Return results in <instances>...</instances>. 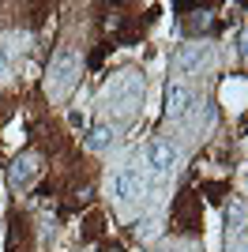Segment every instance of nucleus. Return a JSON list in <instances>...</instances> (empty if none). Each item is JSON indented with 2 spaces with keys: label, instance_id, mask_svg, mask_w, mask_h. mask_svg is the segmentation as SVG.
<instances>
[{
  "label": "nucleus",
  "instance_id": "f257e3e1",
  "mask_svg": "<svg viewBox=\"0 0 248 252\" xmlns=\"http://www.w3.org/2000/svg\"><path fill=\"white\" fill-rule=\"evenodd\" d=\"M75 83H79V57H75L72 49H61L53 57V64H49L45 87H49L53 98H68V91H72Z\"/></svg>",
  "mask_w": 248,
  "mask_h": 252
},
{
  "label": "nucleus",
  "instance_id": "f03ea898",
  "mask_svg": "<svg viewBox=\"0 0 248 252\" xmlns=\"http://www.w3.org/2000/svg\"><path fill=\"white\" fill-rule=\"evenodd\" d=\"M139 91H143V75L139 72H121L113 83L105 87V102H124V109H135Z\"/></svg>",
  "mask_w": 248,
  "mask_h": 252
},
{
  "label": "nucleus",
  "instance_id": "7ed1b4c3",
  "mask_svg": "<svg viewBox=\"0 0 248 252\" xmlns=\"http://www.w3.org/2000/svg\"><path fill=\"white\" fill-rule=\"evenodd\" d=\"M143 162L155 177H165V173H173V166H177V147L169 139H151L147 151H143Z\"/></svg>",
  "mask_w": 248,
  "mask_h": 252
},
{
  "label": "nucleus",
  "instance_id": "20e7f679",
  "mask_svg": "<svg viewBox=\"0 0 248 252\" xmlns=\"http://www.w3.org/2000/svg\"><path fill=\"white\" fill-rule=\"evenodd\" d=\"M139 189H143L139 169L124 166V169H113V173H109V196H113V200H135Z\"/></svg>",
  "mask_w": 248,
  "mask_h": 252
},
{
  "label": "nucleus",
  "instance_id": "39448f33",
  "mask_svg": "<svg viewBox=\"0 0 248 252\" xmlns=\"http://www.w3.org/2000/svg\"><path fill=\"white\" fill-rule=\"evenodd\" d=\"M38 173H41V158H38V155H23V158H15V162H11L8 185H11V189H27Z\"/></svg>",
  "mask_w": 248,
  "mask_h": 252
},
{
  "label": "nucleus",
  "instance_id": "423d86ee",
  "mask_svg": "<svg viewBox=\"0 0 248 252\" xmlns=\"http://www.w3.org/2000/svg\"><path fill=\"white\" fill-rule=\"evenodd\" d=\"M192 105H196V102H192V91H188L181 79L169 83V91H165V109H169V117H185Z\"/></svg>",
  "mask_w": 248,
  "mask_h": 252
},
{
  "label": "nucleus",
  "instance_id": "0eeeda50",
  "mask_svg": "<svg viewBox=\"0 0 248 252\" xmlns=\"http://www.w3.org/2000/svg\"><path fill=\"white\" fill-rule=\"evenodd\" d=\"M203 61H207V45H185V49L173 57V68L181 75H188V72H196Z\"/></svg>",
  "mask_w": 248,
  "mask_h": 252
},
{
  "label": "nucleus",
  "instance_id": "6e6552de",
  "mask_svg": "<svg viewBox=\"0 0 248 252\" xmlns=\"http://www.w3.org/2000/svg\"><path fill=\"white\" fill-rule=\"evenodd\" d=\"M113 136L117 132L109 125H94L91 132H87V151H105L109 143H113Z\"/></svg>",
  "mask_w": 248,
  "mask_h": 252
},
{
  "label": "nucleus",
  "instance_id": "1a4fd4ad",
  "mask_svg": "<svg viewBox=\"0 0 248 252\" xmlns=\"http://www.w3.org/2000/svg\"><path fill=\"white\" fill-rule=\"evenodd\" d=\"M226 222H229V233H237V237L245 233V203L241 200H233L226 207Z\"/></svg>",
  "mask_w": 248,
  "mask_h": 252
},
{
  "label": "nucleus",
  "instance_id": "9d476101",
  "mask_svg": "<svg viewBox=\"0 0 248 252\" xmlns=\"http://www.w3.org/2000/svg\"><path fill=\"white\" fill-rule=\"evenodd\" d=\"M8 68H11V64H8V53L0 49V79H8Z\"/></svg>",
  "mask_w": 248,
  "mask_h": 252
}]
</instances>
